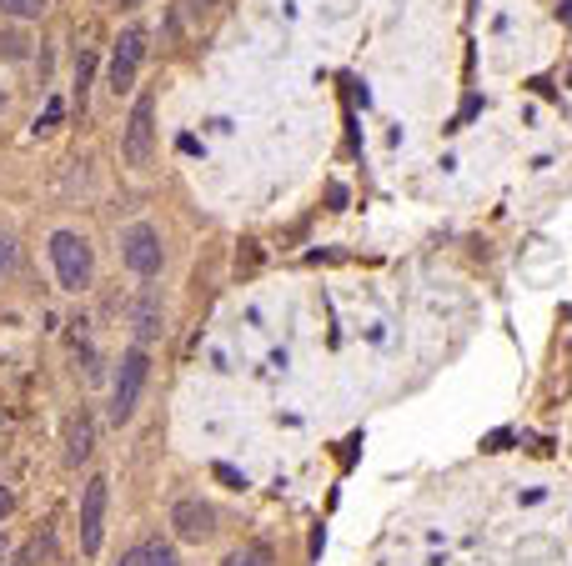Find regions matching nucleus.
<instances>
[{
    "instance_id": "nucleus-1",
    "label": "nucleus",
    "mask_w": 572,
    "mask_h": 566,
    "mask_svg": "<svg viewBox=\"0 0 572 566\" xmlns=\"http://www.w3.org/2000/svg\"><path fill=\"white\" fill-rule=\"evenodd\" d=\"M51 266H56L61 291H86L91 276H96L91 241H86L81 231H56V236H51Z\"/></svg>"
},
{
    "instance_id": "nucleus-2",
    "label": "nucleus",
    "mask_w": 572,
    "mask_h": 566,
    "mask_svg": "<svg viewBox=\"0 0 572 566\" xmlns=\"http://www.w3.org/2000/svg\"><path fill=\"white\" fill-rule=\"evenodd\" d=\"M121 156H126L131 171H151V161H156V96L151 91H141L136 106H131V116H126Z\"/></svg>"
},
{
    "instance_id": "nucleus-3",
    "label": "nucleus",
    "mask_w": 572,
    "mask_h": 566,
    "mask_svg": "<svg viewBox=\"0 0 572 566\" xmlns=\"http://www.w3.org/2000/svg\"><path fill=\"white\" fill-rule=\"evenodd\" d=\"M146 376H151V356L146 346H131L121 356V371H116V386H111V421L126 426L141 406V391H146Z\"/></svg>"
},
{
    "instance_id": "nucleus-4",
    "label": "nucleus",
    "mask_w": 572,
    "mask_h": 566,
    "mask_svg": "<svg viewBox=\"0 0 572 566\" xmlns=\"http://www.w3.org/2000/svg\"><path fill=\"white\" fill-rule=\"evenodd\" d=\"M106 501H111V481H106V476H91L86 491H81V551H86V556L101 551V536H106Z\"/></svg>"
},
{
    "instance_id": "nucleus-5",
    "label": "nucleus",
    "mask_w": 572,
    "mask_h": 566,
    "mask_svg": "<svg viewBox=\"0 0 572 566\" xmlns=\"http://www.w3.org/2000/svg\"><path fill=\"white\" fill-rule=\"evenodd\" d=\"M141 61H146V31H141V26H131V31H121V41H116V51H111V66H106V81H111V91H116V96L136 86Z\"/></svg>"
},
{
    "instance_id": "nucleus-6",
    "label": "nucleus",
    "mask_w": 572,
    "mask_h": 566,
    "mask_svg": "<svg viewBox=\"0 0 572 566\" xmlns=\"http://www.w3.org/2000/svg\"><path fill=\"white\" fill-rule=\"evenodd\" d=\"M121 256H126V266L136 271V276H156L161 271V261H166V251H161V236H156V226H146V221H136L126 236H121Z\"/></svg>"
},
{
    "instance_id": "nucleus-7",
    "label": "nucleus",
    "mask_w": 572,
    "mask_h": 566,
    "mask_svg": "<svg viewBox=\"0 0 572 566\" xmlns=\"http://www.w3.org/2000/svg\"><path fill=\"white\" fill-rule=\"evenodd\" d=\"M171 531H176L181 541L201 546V541H211V531H216V511H211L201 496H181V501L171 506Z\"/></svg>"
},
{
    "instance_id": "nucleus-8",
    "label": "nucleus",
    "mask_w": 572,
    "mask_h": 566,
    "mask_svg": "<svg viewBox=\"0 0 572 566\" xmlns=\"http://www.w3.org/2000/svg\"><path fill=\"white\" fill-rule=\"evenodd\" d=\"M517 566H562V546L552 536H522L517 551H512Z\"/></svg>"
},
{
    "instance_id": "nucleus-9",
    "label": "nucleus",
    "mask_w": 572,
    "mask_h": 566,
    "mask_svg": "<svg viewBox=\"0 0 572 566\" xmlns=\"http://www.w3.org/2000/svg\"><path fill=\"white\" fill-rule=\"evenodd\" d=\"M91 451H96V426H91V416H76V421H71V446H66V461H71V466H81Z\"/></svg>"
},
{
    "instance_id": "nucleus-10",
    "label": "nucleus",
    "mask_w": 572,
    "mask_h": 566,
    "mask_svg": "<svg viewBox=\"0 0 572 566\" xmlns=\"http://www.w3.org/2000/svg\"><path fill=\"white\" fill-rule=\"evenodd\" d=\"M136 336H141V341L161 336V296H156V291H146L141 306H136Z\"/></svg>"
},
{
    "instance_id": "nucleus-11",
    "label": "nucleus",
    "mask_w": 572,
    "mask_h": 566,
    "mask_svg": "<svg viewBox=\"0 0 572 566\" xmlns=\"http://www.w3.org/2000/svg\"><path fill=\"white\" fill-rule=\"evenodd\" d=\"M221 566H271V556H266L261 546H241V551H231Z\"/></svg>"
},
{
    "instance_id": "nucleus-12",
    "label": "nucleus",
    "mask_w": 572,
    "mask_h": 566,
    "mask_svg": "<svg viewBox=\"0 0 572 566\" xmlns=\"http://www.w3.org/2000/svg\"><path fill=\"white\" fill-rule=\"evenodd\" d=\"M146 551V566H181V556L166 546V541H151V546H141Z\"/></svg>"
},
{
    "instance_id": "nucleus-13",
    "label": "nucleus",
    "mask_w": 572,
    "mask_h": 566,
    "mask_svg": "<svg viewBox=\"0 0 572 566\" xmlns=\"http://www.w3.org/2000/svg\"><path fill=\"white\" fill-rule=\"evenodd\" d=\"M0 11H11V16H41L46 0H0Z\"/></svg>"
},
{
    "instance_id": "nucleus-14",
    "label": "nucleus",
    "mask_w": 572,
    "mask_h": 566,
    "mask_svg": "<svg viewBox=\"0 0 572 566\" xmlns=\"http://www.w3.org/2000/svg\"><path fill=\"white\" fill-rule=\"evenodd\" d=\"M61 111H66V106H61V101H51V106L41 111V121H36V131H56V126H61Z\"/></svg>"
},
{
    "instance_id": "nucleus-15",
    "label": "nucleus",
    "mask_w": 572,
    "mask_h": 566,
    "mask_svg": "<svg viewBox=\"0 0 572 566\" xmlns=\"http://www.w3.org/2000/svg\"><path fill=\"white\" fill-rule=\"evenodd\" d=\"M11 266H16V241H11V236H0V276H6Z\"/></svg>"
},
{
    "instance_id": "nucleus-16",
    "label": "nucleus",
    "mask_w": 572,
    "mask_h": 566,
    "mask_svg": "<svg viewBox=\"0 0 572 566\" xmlns=\"http://www.w3.org/2000/svg\"><path fill=\"white\" fill-rule=\"evenodd\" d=\"M216 476H221V481H231V486H236V491H241V486H246V476H236V471H231V466H216Z\"/></svg>"
},
{
    "instance_id": "nucleus-17",
    "label": "nucleus",
    "mask_w": 572,
    "mask_h": 566,
    "mask_svg": "<svg viewBox=\"0 0 572 566\" xmlns=\"http://www.w3.org/2000/svg\"><path fill=\"white\" fill-rule=\"evenodd\" d=\"M121 566H146V551H141V546H136V551H126V556H121Z\"/></svg>"
},
{
    "instance_id": "nucleus-18",
    "label": "nucleus",
    "mask_w": 572,
    "mask_h": 566,
    "mask_svg": "<svg viewBox=\"0 0 572 566\" xmlns=\"http://www.w3.org/2000/svg\"><path fill=\"white\" fill-rule=\"evenodd\" d=\"M11 506H16V496H11L6 486H0V516H11Z\"/></svg>"
},
{
    "instance_id": "nucleus-19",
    "label": "nucleus",
    "mask_w": 572,
    "mask_h": 566,
    "mask_svg": "<svg viewBox=\"0 0 572 566\" xmlns=\"http://www.w3.org/2000/svg\"><path fill=\"white\" fill-rule=\"evenodd\" d=\"M6 551H11V546H6V536H0V561H6Z\"/></svg>"
},
{
    "instance_id": "nucleus-20",
    "label": "nucleus",
    "mask_w": 572,
    "mask_h": 566,
    "mask_svg": "<svg viewBox=\"0 0 572 566\" xmlns=\"http://www.w3.org/2000/svg\"><path fill=\"white\" fill-rule=\"evenodd\" d=\"M562 16H567V21H572V0H567V6H562Z\"/></svg>"
},
{
    "instance_id": "nucleus-21",
    "label": "nucleus",
    "mask_w": 572,
    "mask_h": 566,
    "mask_svg": "<svg viewBox=\"0 0 572 566\" xmlns=\"http://www.w3.org/2000/svg\"><path fill=\"white\" fill-rule=\"evenodd\" d=\"M121 6H146V0H121Z\"/></svg>"
},
{
    "instance_id": "nucleus-22",
    "label": "nucleus",
    "mask_w": 572,
    "mask_h": 566,
    "mask_svg": "<svg viewBox=\"0 0 572 566\" xmlns=\"http://www.w3.org/2000/svg\"><path fill=\"white\" fill-rule=\"evenodd\" d=\"M16 566H31V556H26V561H16Z\"/></svg>"
}]
</instances>
